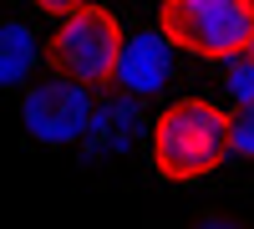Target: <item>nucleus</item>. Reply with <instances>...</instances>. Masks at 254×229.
Here are the masks:
<instances>
[{
    "label": "nucleus",
    "instance_id": "f257e3e1",
    "mask_svg": "<svg viewBox=\"0 0 254 229\" xmlns=\"http://www.w3.org/2000/svg\"><path fill=\"white\" fill-rule=\"evenodd\" d=\"M229 158V112L208 97H178L153 122V168L173 183L208 178Z\"/></svg>",
    "mask_w": 254,
    "mask_h": 229
},
{
    "label": "nucleus",
    "instance_id": "f03ea898",
    "mask_svg": "<svg viewBox=\"0 0 254 229\" xmlns=\"http://www.w3.org/2000/svg\"><path fill=\"white\" fill-rule=\"evenodd\" d=\"M158 31L188 56L224 61V56L249 51L254 0H163Z\"/></svg>",
    "mask_w": 254,
    "mask_h": 229
},
{
    "label": "nucleus",
    "instance_id": "7ed1b4c3",
    "mask_svg": "<svg viewBox=\"0 0 254 229\" xmlns=\"http://www.w3.org/2000/svg\"><path fill=\"white\" fill-rule=\"evenodd\" d=\"M117 51H122V26L102 5H81L71 15H61L56 31L46 36V67L66 81H81V87L112 81Z\"/></svg>",
    "mask_w": 254,
    "mask_h": 229
},
{
    "label": "nucleus",
    "instance_id": "20e7f679",
    "mask_svg": "<svg viewBox=\"0 0 254 229\" xmlns=\"http://www.w3.org/2000/svg\"><path fill=\"white\" fill-rule=\"evenodd\" d=\"M92 107H97L92 87L56 76V81L26 87V97H20V122H26V138L46 143V148H71V143L87 138Z\"/></svg>",
    "mask_w": 254,
    "mask_h": 229
},
{
    "label": "nucleus",
    "instance_id": "39448f33",
    "mask_svg": "<svg viewBox=\"0 0 254 229\" xmlns=\"http://www.w3.org/2000/svg\"><path fill=\"white\" fill-rule=\"evenodd\" d=\"M173 56H178V46L163 31L122 36V51H117V67H112V87L127 92V97H153V92H163L168 76H173Z\"/></svg>",
    "mask_w": 254,
    "mask_h": 229
},
{
    "label": "nucleus",
    "instance_id": "423d86ee",
    "mask_svg": "<svg viewBox=\"0 0 254 229\" xmlns=\"http://www.w3.org/2000/svg\"><path fill=\"white\" fill-rule=\"evenodd\" d=\"M142 97H127V92H117V97H107V102H97L92 107V122H87V148L92 153H112V148H127V143L137 138V128H142V107H137Z\"/></svg>",
    "mask_w": 254,
    "mask_h": 229
},
{
    "label": "nucleus",
    "instance_id": "0eeeda50",
    "mask_svg": "<svg viewBox=\"0 0 254 229\" xmlns=\"http://www.w3.org/2000/svg\"><path fill=\"white\" fill-rule=\"evenodd\" d=\"M36 67V31L26 20H0V87H20Z\"/></svg>",
    "mask_w": 254,
    "mask_h": 229
},
{
    "label": "nucleus",
    "instance_id": "6e6552de",
    "mask_svg": "<svg viewBox=\"0 0 254 229\" xmlns=\"http://www.w3.org/2000/svg\"><path fill=\"white\" fill-rule=\"evenodd\" d=\"M229 153L234 158H254V97L229 107Z\"/></svg>",
    "mask_w": 254,
    "mask_h": 229
},
{
    "label": "nucleus",
    "instance_id": "1a4fd4ad",
    "mask_svg": "<svg viewBox=\"0 0 254 229\" xmlns=\"http://www.w3.org/2000/svg\"><path fill=\"white\" fill-rule=\"evenodd\" d=\"M224 92L234 102H249L254 97V56L239 51V56H224Z\"/></svg>",
    "mask_w": 254,
    "mask_h": 229
},
{
    "label": "nucleus",
    "instance_id": "9d476101",
    "mask_svg": "<svg viewBox=\"0 0 254 229\" xmlns=\"http://www.w3.org/2000/svg\"><path fill=\"white\" fill-rule=\"evenodd\" d=\"M41 10H51V15H71V10H81V5H92V0H36Z\"/></svg>",
    "mask_w": 254,
    "mask_h": 229
},
{
    "label": "nucleus",
    "instance_id": "9b49d317",
    "mask_svg": "<svg viewBox=\"0 0 254 229\" xmlns=\"http://www.w3.org/2000/svg\"><path fill=\"white\" fill-rule=\"evenodd\" d=\"M193 229H239L234 219H203V224H193Z\"/></svg>",
    "mask_w": 254,
    "mask_h": 229
},
{
    "label": "nucleus",
    "instance_id": "f8f14e48",
    "mask_svg": "<svg viewBox=\"0 0 254 229\" xmlns=\"http://www.w3.org/2000/svg\"><path fill=\"white\" fill-rule=\"evenodd\" d=\"M249 56H254V36H249Z\"/></svg>",
    "mask_w": 254,
    "mask_h": 229
}]
</instances>
